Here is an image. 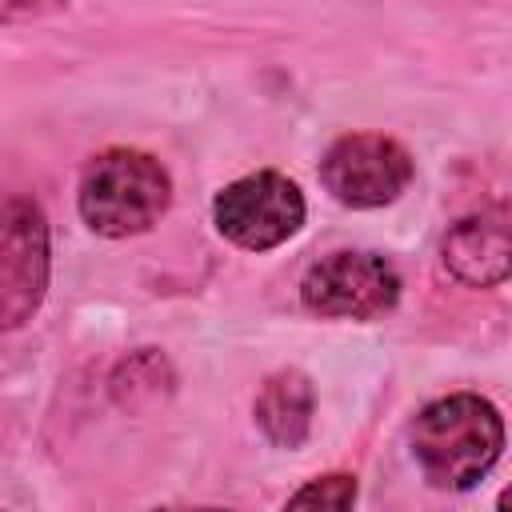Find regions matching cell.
Masks as SVG:
<instances>
[{
    "label": "cell",
    "mask_w": 512,
    "mask_h": 512,
    "mask_svg": "<svg viewBox=\"0 0 512 512\" xmlns=\"http://www.w3.org/2000/svg\"><path fill=\"white\" fill-rule=\"evenodd\" d=\"M408 448L432 488L464 492L492 472L504 452V420L492 400L452 392L424 404L408 428Z\"/></svg>",
    "instance_id": "obj_1"
},
{
    "label": "cell",
    "mask_w": 512,
    "mask_h": 512,
    "mask_svg": "<svg viewBox=\"0 0 512 512\" xmlns=\"http://www.w3.org/2000/svg\"><path fill=\"white\" fill-rule=\"evenodd\" d=\"M172 200V180L164 164L136 148L100 152L80 180V216L92 232L124 240L148 232Z\"/></svg>",
    "instance_id": "obj_2"
},
{
    "label": "cell",
    "mask_w": 512,
    "mask_h": 512,
    "mask_svg": "<svg viewBox=\"0 0 512 512\" xmlns=\"http://www.w3.org/2000/svg\"><path fill=\"white\" fill-rule=\"evenodd\" d=\"M212 220L224 240L248 252H268L292 240L304 224V196L280 172H252L224 184L212 200Z\"/></svg>",
    "instance_id": "obj_3"
},
{
    "label": "cell",
    "mask_w": 512,
    "mask_h": 512,
    "mask_svg": "<svg viewBox=\"0 0 512 512\" xmlns=\"http://www.w3.org/2000/svg\"><path fill=\"white\" fill-rule=\"evenodd\" d=\"M300 300L328 320H376L396 308L400 276L376 252H332L304 272Z\"/></svg>",
    "instance_id": "obj_4"
},
{
    "label": "cell",
    "mask_w": 512,
    "mask_h": 512,
    "mask_svg": "<svg viewBox=\"0 0 512 512\" xmlns=\"http://www.w3.org/2000/svg\"><path fill=\"white\" fill-rule=\"evenodd\" d=\"M320 180L344 208H384L408 188L412 156L392 136L352 132L324 152Z\"/></svg>",
    "instance_id": "obj_5"
},
{
    "label": "cell",
    "mask_w": 512,
    "mask_h": 512,
    "mask_svg": "<svg viewBox=\"0 0 512 512\" xmlns=\"http://www.w3.org/2000/svg\"><path fill=\"white\" fill-rule=\"evenodd\" d=\"M48 292V220L32 196L0 212V324L20 328Z\"/></svg>",
    "instance_id": "obj_6"
},
{
    "label": "cell",
    "mask_w": 512,
    "mask_h": 512,
    "mask_svg": "<svg viewBox=\"0 0 512 512\" xmlns=\"http://www.w3.org/2000/svg\"><path fill=\"white\" fill-rule=\"evenodd\" d=\"M444 268L464 288H496L512 276V212L480 208L456 220L440 244Z\"/></svg>",
    "instance_id": "obj_7"
},
{
    "label": "cell",
    "mask_w": 512,
    "mask_h": 512,
    "mask_svg": "<svg viewBox=\"0 0 512 512\" xmlns=\"http://www.w3.org/2000/svg\"><path fill=\"white\" fill-rule=\"evenodd\" d=\"M256 424L264 428V436L280 448H296L308 436L312 424V384L300 372H276L264 380L260 396H256Z\"/></svg>",
    "instance_id": "obj_8"
},
{
    "label": "cell",
    "mask_w": 512,
    "mask_h": 512,
    "mask_svg": "<svg viewBox=\"0 0 512 512\" xmlns=\"http://www.w3.org/2000/svg\"><path fill=\"white\" fill-rule=\"evenodd\" d=\"M356 504V476H316L300 492L288 496V508H352Z\"/></svg>",
    "instance_id": "obj_9"
},
{
    "label": "cell",
    "mask_w": 512,
    "mask_h": 512,
    "mask_svg": "<svg viewBox=\"0 0 512 512\" xmlns=\"http://www.w3.org/2000/svg\"><path fill=\"white\" fill-rule=\"evenodd\" d=\"M68 8V0H4V20H20V12L28 16H44V12H60Z\"/></svg>",
    "instance_id": "obj_10"
},
{
    "label": "cell",
    "mask_w": 512,
    "mask_h": 512,
    "mask_svg": "<svg viewBox=\"0 0 512 512\" xmlns=\"http://www.w3.org/2000/svg\"><path fill=\"white\" fill-rule=\"evenodd\" d=\"M496 504H500V508H512V488H504V492H500V500H496Z\"/></svg>",
    "instance_id": "obj_11"
}]
</instances>
